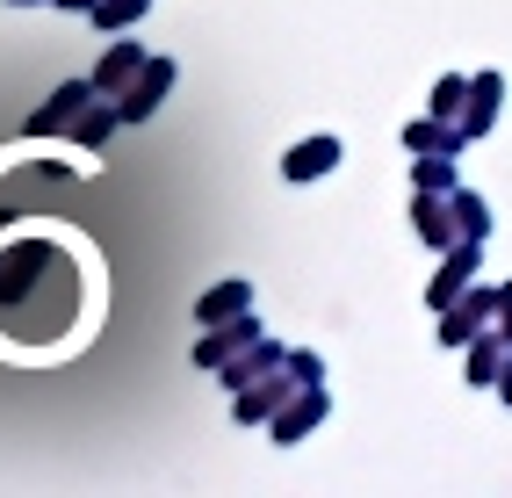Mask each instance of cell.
<instances>
[{"instance_id": "obj_7", "label": "cell", "mask_w": 512, "mask_h": 498, "mask_svg": "<svg viewBox=\"0 0 512 498\" xmlns=\"http://www.w3.org/2000/svg\"><path fill=\"white\" fill-rule=\"evenodd\" d=\"M318 419H325V397L311 390V397H303V405H296V412H282V419H275V441H296V434H311V426H318Z\"/></svg>"}, {"instance_id": "obj_4", "label": "cell", "mask_w": 512, "mask_h": 498, "mask_svg": "<svg viewBox=\"0 0 512 498\" xmlns=\"http://www.w3.org/2000/svg\"><path fill=\"white\" fill-rule=\"evenodd\" d=\"M138 65H145V51H138V44H116L109 58L94 65V94H116V87H123L130 73H138Z\"/></svg>"}, {"instance_id": "obj_17", "label": "cell", "mask_w": 512, "mask_h": 498, "mask_svg": "<svg viewBox=\"0 0 512 498\" xmlns=\"http://www.w3.org/2000/svg\"><path fill=\"white\" fill-rule=\"evenodd\" d=\"M505 397H512V369H505Z\"/></svg>"}, {"instance_id": "obj_1", "label": "cell", "mask_w": 512, "mask_h": 498, "mask_svg": "<svg viewBox=\"0 0 512 498\" xmlns=\"http://www.w3.org/2000/svg\"><path fill=\"white\" fill-rule=\"evenodd\" d=\"M166 87H174V65H166V58H152V65H145V80L130 87V102H123V116H130V123H138V116H152Z\"/></svg>"}, {"instance_id": "obj_14", "label": "cell", "mask_w": 512, "mask_h": 498, "mask_svg": "<svg viewBox=\"0 0 512 498\" xmlns=\"http://www.w3.org/2000/svg\"><path fill=\"white\" fill-rule=\"evenodd\" d=\"M469 369H476V383H491V376H498V340H484V347H476V361H469Z\"/></svg>"}, {"instance_id": "obj_13", "label": "cell", "mask_w": 512, "mask_h": 498, "mask_svg": "<svg viewBox=\"0 0 512 498\" xmlns=\"http://www.w3.org/2000/svg\"><path fill=\"white\" fill-rule=\"evenodd\" d=\"M462 94H469L462 80H440V87H433V116H455V109H462Z\"/></svg>"}, {"instance_id": "obj_5", "label": "cell", "mask_w": 512, "mask_h": 498, "mask_svg": "<svg viewBox=\"0 0 512 498\" xmlns=\"http://www.w3.org/2000/svg\"><path fill=\"white\" fill-rule=\"evenodd\" d=\"M246 282H224V289H210V296H202V304H195V318L202 325H217V318H231V311H246Z\"/></svg>"}, {"instance_id": "obj_16", "label": "cell", "mask_w": 512, "mask_h": 498, "mask_svg": "<svg viewBox=\"0 0 512 498\" xmlns=\"http://www.w3.org/2000/svg\"><path fill=\"white\" fill-rule=\"evenodd\" d=\"M58 8H94V0H58Z\"/></svg>"}, {"instance_id": "obj_8", "label": "cell", "mask_w": 512, "mask_h": 498, "mask_svg": "<svg viewBox=\"0 0 512 498\" xmlns=\"http://www.w3.org/2000/svg\"><path fill=\"white\" fill-rule=\"evenodd\" d=\"M469 268H476V246H462V253L448 260V275H440V282H433V304H455V289L469 282Z\"/></svg>"}, {"instance_id": "obj_2", "label": "cell", "mask_w": 512, "mask_h": 498, "mask_svg": "<svg viewBox=\"0 0 512 498\" xmlns=\"http://www.w3.org/2000/svg\"><path fill=\"white\" fill-rule=\"evenodd\" d=\"M87 94H94V80H73V87H58V102H44L37 116H29V130H58V123H73V116L87 109Z\"/></svg>"}, {"instance_id": "obj_11", "label": "cell", "mask_w": 512, "mask_h": 498, "mask_svg": "<svg viewBox=\"0 0 512 498\" xmlns=\"http://www.w3.org/2000/svg\"><path fill=\"white\" fill-rule=\"evenodd\" d=\"M145 15V0H101V8H94V22L101 29H116V22H138Z\"/></svg>"}, {"instance_id": "obj_15", "label": "cell", "mask_w": 512, "mask_h": 498, "mask_svg": "<svg viewBox=\"0 0 512 498\" xmlns=\"http://www.w3.org/2000/svg\"><path fill=\"white\" fill-rule=\"evenodd\" d=\"M498 311H505V347H512V289L498 296Z\"/></svg>"}, {"instance_id": "obj_10", "label": "cell", "mask_w": 512, "mask_h": 498, "mask_svg": "<svg viewBox=\"0 0 512 498\" xmlns=\"http://www.w3.org/2000/svg\"><path fill=\"white\" fill-rule=\"evenodd\" d=\"M448 210H455V231H469V239H476V231L491 224V217H484V203H476V195H455Z\"/></svg>"}, {"instance_id": "obj_3", "label": "cell", "mask_w": 512, "mask_h": 498, "mask_svg": "<svg viewBox=\"0 0 512 498\" xmlns=\"http://www.w3.org/2000/svg\"><path fill=\"white\" fill-rule=\"evenodd\" d=\"M332 159H339V138H311V145H296V152L282 159V174H289V181H311V174H325Z\"/></svg>"}, {"instance_id": "obj_9", "label": "cell", "mask_w": 512, "mask_h": 498, "mask_svg": "<svg viewBox=\"0 0 512 498\" xmlns=\"http://www.w3.org/2000/svg\"><path fill=\"white\" fill-rule=\"evenodd\" d=\"M253 340V325H231V332H210V340H202V361H224L231 347H246Z\"/></svg>"}, {"instance_id": "obj_12", "label": "cell", "mask_w": 512, "mask_h": 498, "mask_svg": "<svg viewBox=\"0 0 512 498\" xmlns=\"http://www.w3.org/2000/svg\"><path fill=\"white\" fill-rule=\"evenodd\" d=\"M116 116H123V109H94V116L80 123V145H101V138L116 130Z\"/></svg>"}, {"instance_id": "obj_6", "label": "cell", "mask_w": 512, "mask_h": 498, "mask_svg": "<svg viewBox=\"0 0 512 498\" xmlns=\"http://www.w3.org/2000/svg\"><path fill=\"white\" fill-rule=\"evenodd\" d=\"M491 116H498V73H484V80L469 87V123H462V138H476Z\"/></svg>"}]
</instances>
